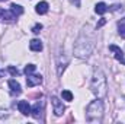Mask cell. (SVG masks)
<instances>
[{
    "label": "cell",
    "mask_w": 125,
    "mask_h": 124,
    "mask_svg": "<svg viewBox=\"0 0 125 124\" xmlns=\"http://www.w3.org/2000/svg\"><path fill=\"white\" fill-rule=\"evenodd\" d=\"M41 29H42V25H41V24H36V25L32 28V32H33V34H39Z\"/></svg>",
    "instance_id": "cell-19"
},
{
    "label": "cell",
    "mask_w": 125,
    "mask_h": 124,
    "mask_svg": "<svg viewBox=\"0 0 125 124\" xmlns=\"http://www.w3.org/2000/svg\"><path fill=\"white\" fill-rule=\"evenodd\" d=\"M124 63H125V60H124Z\"/></svg>",
    "instance_id": "cell-24"
},
{
    "label": "cell",
    "mask_w": 125,
    "mask_h": 124,
    "mask_svg": "<svg viewBox=\"0 0 125 124\" xmlns=\"http://www.w3.org/2000/svg\"><path fill=\"white\" fill-rule=\"evenodd\" d=\"M51 104H52V108H54V114H55L57 117H60V115L64 114L65 107H64V104H62L57 96H52V98H51Z\"/></svg>",
    "instance_id": "cell-4"
},
{
    "label": "cell",
    "mask_w": 125,
    "mask_h": 124,
    "mask_svg": "<svg viewBox=\"0 0 125 124\" xmlns=\"http://www.w3.org/2000/svg\"><path fill=\"white\" fill-rule=\"evenodd\" d=\"M9 88H10V95L12 96H18L22 93V89H21V85L16 82V80H9Z\"/></svg>",
    "instance_id": "cell-8"
},
{
    "label": "cell",
    "mask_w": 125,
    "mask_h": 124,
    "mask_svg": "<svg viewBox=\"0 0 125 124\" xmlns=\"http://www.w3.org/2000/svg\"><path fill=\"white\" fill-rule=\"evenodd\" d=\"M106 24V19H100L99 22H97V28H100V26H103Z\"/></svg>",
    "instance_id": "cell-20"
},
{
    "label": "cell",
    "mask_w": 125,
    "mask_h": 124,
    "mask_svg": "<svg viewBox=\"0 0 125 124\" xmlns=\"http://www.w3.org/2000/svg\"><path fill=\"white\" fill-rule=\"evenodd\" d=\"M35 69H36L35 64H28V66H25V73H26V74H31V73L35 72Z\"/></svg>",
    "instance_id": "cell-17"
},
{
    "label": "cell",
    "mask_w": 125,
    "mask_h": 124,
    "mask_svg": "<svg viewBox=\"0 0 125 124\" xmlns=\"http://www.w3.org/2000/svg\"><path fill=\"white\" fill-rule=\"evenodd\" d=\"M18 110L19 112H22L23 115H29L31 114V105L28 101H19L18 102Z\"/></svg>",
    "instance_id": "cell-9"
},
{
    "label": "cell",
    "mask_w": 125,
    "mask_h": 124,
    "mask_svg": "<svg viewBox=\"0 0 125 124\" xmlns=\"http://www.w3.org/2000/svg\"><path fill=\"white\" fill-rule=\"evenodd\" d=\"M103 118V102L100 99H94L87 105L86 120L89 123H100Z\"/></svg>",
    "instance_id": "cell-1"
},
{
    "label": "cell",
    "mask_w": 125,
    "mask_h": 124,
    "mask_svg": "<svg viewBox=\"0 0 125 124\" xmlns=\"http://www.w3.org/2000/svg\"><path fill=\"white\" fill-rule=\"evenodd\" d=\"M42 83V76L41 74H28L26 77V85L29 88H33L36 85H41Z\"/></svg>",
    "instance_id": "cell-6"
},
{
    "label": "cell",
    "mask_w": 125,
    "mask_h": 124,
    "mask_svg": "<svg viewBox=\"0 0 125 124\" xmlns=\"http://www.w3.org/2000/svg\"><path fill=\"white\" fill-rule=\"evenodd\" d=\"M109 50L114 53V56H115V59L118 60V62H124V51L119 48V47H116V45H109Z\"/></svg>",
    "instance_id": "cell-10"
},
{
    "label": "cell",
    "mask_w": 125,
    "mask_h": 124,
    "mask_svg": "<svg viewBox=\"0 0 125 124\" xmlns=\"http://www.w3.org/2000/svg\"><path fill=\"white\" fill-rule=\"evenodd\" d=\"M3 74H4V72H3V70H0V77H1Z\"/></svg>",
    "instance_id": "cell-22"
},
{
    "label": "cell",
    "mask_w": 125,
    "mask_h": 124,
    "mask_svg": "<svg viewBox=\"0 0 125 124\" xmlns=\"http://www.w3.org/2000/svg\"><path fill=\"white\" fill-rule=\"evenodd\" d=\"M35 10H36V13H39V15L47 13V12H48V3H47V1H41V3H38V4L35 6Z\"/></svg>",
    "instance_id": "cell-11"
},
{
    "label": "cell",
    "mask_w": 125,
    "mask_h": 124,
    "mask_svg": "<svg viewBox=\"0 0 125 124\" xmlns=\"http://www.w3.org/2000/svg\"><path fill=\"white\" fill-rule=\"evenodd\" d=\"M92 92L97 96H102L106 92V76L102 70H96L92 77Z\"/></svg>",
    "instance_id": "cell-2"
},
{
    "label": "cell",
    "mask_w": 125,
    "mask_h": 124,
    "mask_svg": "<svg viewBox=\"0 0 125 124\" xmlns=\"http://www.w3.org/2000/svg\"><path fill=\"white\" fill-rule=\"evenodd\" d=\"M10 10H12V13H13L15 16H21V15L23 13V7L19 6V4H16V3H13V4L10 6Z\"/></svg>",
    "instance_id": "cell-13"
},
{
    "label": "cell",
    "mask_w": 125,
    "mask_h": 124,
    "mask_svg": "<svg viewBox=\"0 0 125 124\" xmlns=\"http://www.w3.org/2000/svg\"><path fill=\"white\" fill-rule=\"evenodd\" d=\"M15 18H16V16L12 13V10L0 9V21H1V22H13Z\"/></svg>",
    "instance_id": "cell-7"
},
{
    "label": "cell",
    "mask_w": 125,
    "mask_h": 124,
    "mask_svg": "<svg viewBox=\"0 0 125 124\" xmlns=\"http://www.w3.org/2000/svg\"><path fill=\"white\" fill-rule=\"evenodd\" d=\"M29 48H31L32 51H41L42 50V42L39 39H32L31 42H29Z\"/></svg>",
    "instance_id": "cell-12"
},
{
    "label": "cell",
    "mask_w": 125,
    "mask_h": 124,
    "mask_svg": "<svg viewBox=\"0 0 125 124\" xmlns=\"http://www.w3.org/2000/svg\"><path fill=\"white\" fill-rule=\"evenodd\" d=\"M0 1H6V0H0Z\"/></svg>",
    "instance_id": "cell-23"
},
{
    "label": "cell",
    "mask_w": 125,
    "mask_h": 124,
    "mask_svg": "<svg viewBox=\"0 0 125 124\" xmlns=\"http://www.w3.org/2000/svg\"><path fill=\"white\" fill-rule=\"evenodd\" d=\"M94 10H96V13H99V15H103V13H106V12H108V6H106V3L100 1V3H97V4H96Z\"/></svg>",
    "instance_id": "cell-14"
},
{
    "label": "cell",
    "mask_w": 125,
    "mask_h": 124,
    "mask_svg": "<svg viewBox=\"0 0 125 124\" xmlns=\"http://www.w3.org/2000/svg\"><path fill=\"white\" fill-rule=\"evenodd\" d=\"M118 28H119V35H121L122 38H125V18L118 24Z\"/></svg>",
    "instance_id": "cell-15"
},
{
    "label": "cell",
    "mask_w": 125,
    "mask_h": 124,
    "mask_svg": "<svg viewBox=\"0 0 125 124\" xmlns=\"http://www.w3.org/2000/svg\"><path fill=\"white\" fill-rule=\"evenodd\" d=\"M7 70H9L13 76H18V74H19V70H18L16 67H13V66H9V69H7Z\"/></svg>",
    "instance_id": "cell-18"
},
{
    "label": "cell",
    "mask_w": 125,
    "mask_h": 124,
    "mask_svg": "<svg viewBox=\"0 0 125 124\" xmlns=\"http://www.w3.org/2000/svg\"><path fill=\"white\" fill-rule=\"evenodd\" d=\"M31 114L35 120H41L44 114V102H36L31 108Z\"/></svg>",
    "instance_id": "cell-5"
},
{
    "label": "cell",
    "mask_w": 125,
    "mask_h": 124,
    "mask_svg": "<svg viewBox=\"0 0 125 124\" xmlns=\"http://www.w3.org/2000/svg\"><path fill=\"white\" fill-rule=\"evenodd\" d=\"M61 96L65 99V101H73V93L70 92V91H62Z\"/></svg>",
    "instance_id": "cell-16"
},
{
    "label": "cell",
    "mask_w": 125,
    "mask_h": 124,
    "mask_svg": "<svg viewBox=\"0 0 125 124\" xmlns=\"http://www.w3.org/2000/svg\"><path fill=\"white\" fill-rule=\"evenodd\" d=\"M92 50H93V42L89 41V39H86L84 37H80L77 39L76 45H74V54L77 57H80V59L89 57V54L92 53Z\"/></svg>",
    "instance_id": "cell-3"
},
{
    "label": "cell",
    "mask_w": 125,
    "mask_h": 124,
    "mask_svg": "<svg viewBox=\"0 0 125 124\" xmlns=\"http://www.w3.org/2000/svg\"><path fill=\"white\" fill-rule=\"evenodd\" d=\"M119 7H122V6H121V4H114V6L111 7V10H118Z\"/></svg>",
    "instance_id": "cell-21"
}]
</instances>
